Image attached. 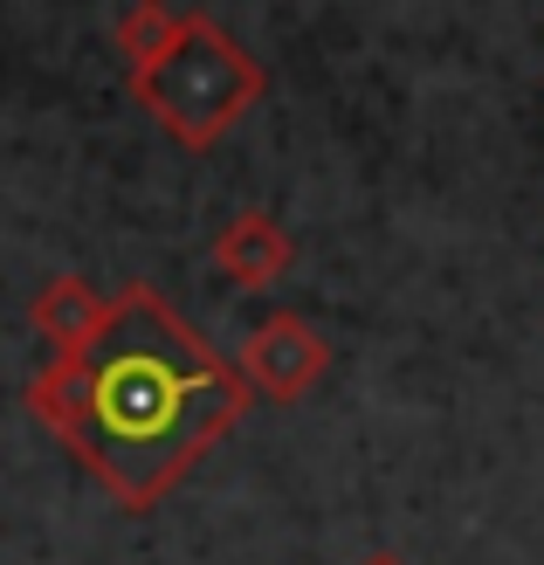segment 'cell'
<instances>
[{
    "instance_id": "obj_1",
    "label": "cell",
    "mask_w": 544,
    "mask_h": 565,
    "mask_svg": "<svg viewBox=\"0 0 544 565\" xmlns=\"http://www.w3.org/2000/svg\"><path fill=\"white\" fill-rule=\"evenodd\" d=\"M255 407L235 359H221L152 282L110 297V324L83 359H49L28 380V414L125 503L152 511L207 448Z\"/></svg>"
},
{
    "instance_id": "obj_2",
    "label": "cell",
    "mask_w": 544,
    "mask_h": 565,
    "mask_svg": "<svg viewBox=\"0 0 544 565\" xmlns=\"http://www.w3.org/2000/svg\"><path fill=\"white\" fill-rule=\"evenodd\" d=\"M269 90V70L227 35L207 8L180 14L173 49L159 55L152 70L131 76V97L152 110V125L186 152H207L227 125H242Z\"/></svg>"
},
{
    "instance_id": "obj_3",
    "label": "cell",
    "mask_w": 544,
    "mask_h": 565,
    "mask_svg": "<svg viewBox=\"0 0 544 565\" xmlns=\"http://www.w3.org/2000/svg\"><path fill=\"white\" fill-rule=\"evenodd\" d=\"M235 373L248 380L255 401L297 407L303 393L331 373V345H324V331L310 324V318H297V310H269V318L248 331V345H242V359H235Z\"/></svg>"
},
{
    "instance_id": "obj_4",
    "label": "cell",
    "mask_w": 544,
    "mask_h": 565,
    "mask_svg": "<svg viewBox=\"0 0 544 565\" xmlns=\"http://www.w3.org/2000/svg\"><path fill=\"white\" fill-rule=\"evenodd\" d=\"M28 324L49 345V359H83L110 324V297L90 276H49L35 290V303H28Z\"/></svg>"
},
{
    "instance_id": "obj_5",
    "label": "cell",
    "mask_w": 544,
    "mask_h": 565,
    "mask_svg": "<svg viewBox=\"0 0 544 565\" xmlns=\"http://www.w3.org/2000/svg\"><path fill=\"white\" fill-rule=\"evenodd\" d=\"M290 263H297L290 228H282L276 214H263V207L235 214V221H227V228L214 235V269H221V276H235L242 290H276V282L290 276Z\"/></svg>"
},
{
    "instance_id": "obj_6",
    "label": "cell",
    "mask_w": 544,
    "mask_h": 565,
    "mask_svg": "<svg viewBox=\"0 0 544 565\" xmlns=\"http://www.w3.org/2000/svg\"><path fill=\"white\" fill-rule=\"evenodd\" d=\"M173 35H180V14L166 8V0H138V8H125L118 21H110V42H118V55H125L131 76L152 70L159 55L173 49Z\"/></svg>"
},
{
    "instance_id": "obj_7",
    "label": "cell",
    "mask_w": 544,
    "mask_h": 565,
    "mask_svg": "<svg viewBox=\"0 0 544 565\" xmlns=\"http://www.w3.org/2000/svg\"><path fill=\"white\" fill-rule=\"evenodd\" d=\"M365 565H407V558H399V552H372Z\"/></svg>"
}]
</instances>
